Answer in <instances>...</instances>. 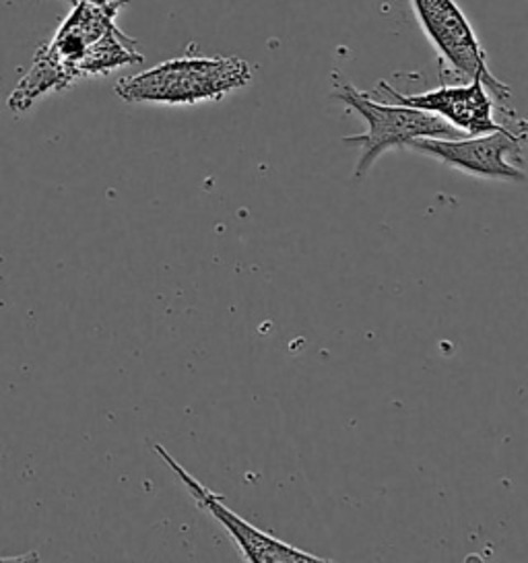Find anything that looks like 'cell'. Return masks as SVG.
I'll return each mask as SVG.
<instances>
[{
  "label": "cell",
  "instance_id": "9c48e42d",
  "mask_svg": "<svg viewBox=\"0 0 528 563\" xmlns=\"http://www.w3.org/2000/svg\"><path fill=\"white\" fill-rule=\"evenodd\" d=\"M68 2H70V0H68Z\"/></svg>",
  "mask_w": 528,
  "mask_h": 563
},
{
  "label": "cell",
  "instance_id": "ba28073f",
  "mask_svg": "<svg viewBox=\"0 0 528 563\" xmlns=\"http://www.w3.org/2000/svg\"><path fill=\"white\" fill-rule=\"evenodd\" d=\"M70 2H82L112 19L118 18V13L129 4V0H70Z\"/></svg>",
  "mask_w": 528,
  "mask_h": 563
},
{
  "label": "cell",
  "instance_id": "52a82bcc",
  "mask_svg": "<svg viewBox=\"0 0 528 563\" xmlns=\"http://www.w3.org/2000/svg\"><path fill=\"white\" fill-rule=\"evenodd\" d=\"M153 450L160 454V459L164 461L180 479L182 485L188 489L190 497L195 499L200 510L213 516L215 520L230 532L231 539L235 547L240 549L242 558L250 563H327L332 560L318 558L314 553H308L304 549L296 545H289L285 541L277 539L275 534L266 532V530L256 529L254 525H250L242 516L233 512L231 508L226 506V499L221 494H215L213 489H209L207 485H202L200 481L188 473L162 444H153Z\"/></svg>",
  "mask_w": 528,
  "mask_h": 563
},
{
  "label": "cell",
  "instance_id": "8992f818",
  "mask_svg": "<svg viewBox=\"0 0 528 563\" xmlns=\"http://www.w3.org/2000/svg\"><path fill=\"white\" fill-rule=\"evenodd\" d=\"M527 126L461 139H415L405 150L421 153L485 180L525 183Z\"/></svg>",
  "mask_w": 528,
  "mask_h": 563
},
{
  "label": "cell",
  "instance_id": "5b68a950",
  "mask_svg": "<svg viewBox=\"0 0 528 563\" xmlns=\"http://www.w3.org/2000/svg\"><path fill=\"white\" fill-rule=\"evenodd\" d=\"M374 93H384V101L403 103V106L444 118L448 124H452L466 136L527 126V120L518 117L514 108L495 101L494 96L481 79H473L466 84H444L438 89L413 93V96L400 93L386 81H380Z\"/></svg>",
  "mask_w": 528,
  "mask_h": 563
},
{
  "label": "cell",
  "instance_id": "277c9868",
  "mask_svg": "<svg viewBox=\"0 0 528 563\" xmlns=\"http://www.w3.org/2000/svg\"><path fill=\"white\" fill-rule=\"evenodd\" d=\"M409 2L429 44L440 56L442 81L454 79L459 84H466L473 79H481L497 103L508 106V101L512 100L510 87L502 84L490 70L487 54L457 0Z\"/></svg>",
  "mask_w": 528,
  "mask_h": 563
},
{
  "label": "cell",
  "instance_id": "6da1fadb",
  "mask_svg": "<svg viewBox=\"0 0 528 563\" xmlns=\"http://www.w3.org/2000/svg\"><path fill=\"white\" fill-rule=\"evenodd\" d=\"M33 58L52 70L61 91L85 77L108 75L116 68L143 63L132 37L118 30L116 19L82 2H73L70 15Z\"/></svg>",
  "mask_w": 528,
  "mask_h": 563
},
{
  "label": "cell",
  "instance_id": "7a4b0ae2",
  "mask_svg": "<svg viewBox=\"0 0 528 563\" xmlns=\"http://www.w3.org/2000/svg\"><path fill=\"white\" fill-rule=\"evenodd\" d=\"M250 81L252 67L238 56L182 54L145 73L120 79L116 93L129 103L193 106L223 100Z\"/></svg>",
  "mask_w": 528,
  "mask_h": 563
},
{
  "label": "cell",
  "instance_id": "3957f363",
  "mask_svg": "<svg viewBox=\"0 0 528 563\" xmlns=\"http://www.w3.org/2000/svg\"><path fill=\"white\" fill-rule=\"evenodd\" d=\"M334 100L362 117L367 124V133L345 136L343 143L362 151L355 166V183L363 180L367 172L388 150H405L415 139H461L466 134L448 124L444 118L429 114L417 108H409L393 101L374 100L370 93L355 89V85L341 81L334 75Z\"/></svg>",
  "mask_w": 528,
  "mask_h": 563
}]
</instances>
